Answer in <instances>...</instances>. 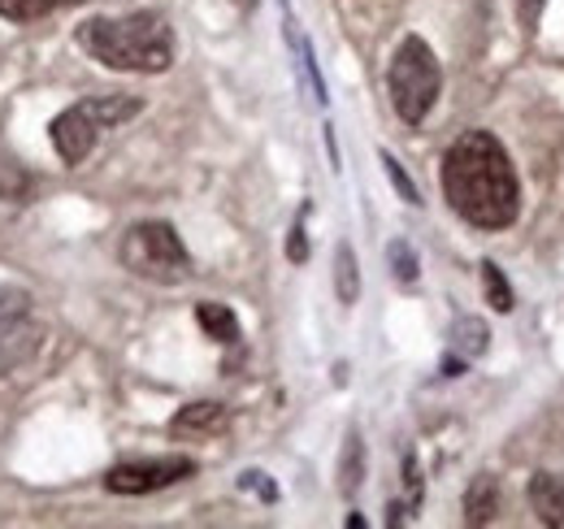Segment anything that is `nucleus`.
Returning a JSON list of instances; mask_svg holds the SVG:
<instances>
[{"label":"nucleus","mask_w":564,"mask_h":529,"mask_svg":"<svg viewBox=\"0 0 564 529\" xmlns=\"http://www.w3.org/2000/svg\"><path fill=\"white\" fill-rule=\"evenodd\" d=\"M443 196L474 230H508L521 217V183L491 131H465L443 152Z\"/></svg>","instance_id":"obj_1"},{"label":"nucleus","mask_w":564,"mask_h":529,"mask_svg":"<svg viewBox=\"0 0 564 529\" xmlns=\"http://www.w3.org/2000/svg\"><path fill=\"white\" fill-rule=\"evenodd\" d=\"M78 48L105 69L122 74H165L174 66V31L161 13H127V18H87L74 31Z\"/></svg>","instance_id":"obj_2"},{"label":"nucleus","mask_w":564,"mask_h":529,"mask_svg":"<svg viewBox=\"0 0 564 529\" xmlns=\"http://www.w3.org/2000/svg\"><path fill=\"white\" fill-rule=\"evenodd\" d=\"M387 91H391V109L404 127H422L430 118V109L438 105L443 91V66L434 57V48L422 35H404L391 69H387Z\"/></svg>","instance_id":"obj_3"},{"label":"nucleus","mask_w":564,"mask_h":529,"mask_svg":"<svg viewBox=\"0 0 564 529\" xmlns=\"http://www.w3.org/2000/svg\"><path fill=\"white\" fill-rule=\"evenodd\" d=\"M140 114H143L140 96H91V100H78L70 109H62L53 118V127H48V139H53L57 156L74 170V165H83L91 156L100 131L122 127V122H131Z\"/></svg>","instance_id":"obj_4"},{"label":"nucleus","mask_w":564,"mask_h":529,"mask_svg":"<svg viewBox=\"0 0 564 529\" xmlns=\"http://www.w3.org/2000/svg\"><path fill=\"white\" fill-rule=\"evenodd\" d=\"M118 257L135 278L156 282V287H178L192 278V252L170 222H135L122 235Z\"/></svg>","instance_id":"obj_5"},{"label":"nucleus","mask_w":564,"mask_h":529,"mask_svg":"<svg viewBox=\"0 0 564 529\" xmlns=\"http://www.w3.org/2000/svg\"><path fill=\"white\" fill-rule=\"evenodd\" d=\"M196 473L192 456H156V461H122L105 473L109 495H152Z\"/></svg>","instance_id":"obj_6"},{"label":"nucleus","mask_w":564,"mask_h":529,"mask_svg":"<svg viewBox=\"0 0 564 529\" xmlns=\"http://www.w3.org/2000/svg\"><path fill=\"white\" fill-rule=\"evenodd\" d=\"M40 343V326L31 317V295L0 287V374L22 365Z\"/></svg>","instance_id":"obj_7"},{"label":"nucleus","mask_w":564,"mask_h":529,"mask_svg":"<svg viewBox=\"0 0 564 529\" xmlns=\"http://www.w3.org/2000/svg\"><path fill=\"white\" fill-rule=\"evenodd\" d=\"M525 499H530V508H534L539 526L564 529V477L561 473L539 468V473L530 477V486H525Z\"/></svg>","instance_id":"obj_8"},{"label":"nucleus","mask_w":564,"mask_h":529,"mask_svg":"<svg viewBox=\"0 0 564 529\" xmlns=\"http://www.w3.org/2000/svg\"><path fill=\"white\" fill-rule=\"evenodd\" d=\"M226 403H217V399H200V403H187V408H178L174 412V421H170V434H217V430H226Z\"/></svg>","instance_id":"obj_9"},{"label":"nucleus","mask_w":564,"mask_h":529,"mask_svg":"<svg viewBox=\"0 0 564 529\" xmlns=\"http://www.w3.org/2000/svg\"><path fill=\"white\" fill-rule=\"evenodd\" d=\"M196 322H200V331L209 334L213 343H239L243 338V326H239V317H235V309H226V304H217V300H200L196 304Z\"/></svg>","instance_id":"obj_10"},{"label":"nucleus","mask_w":564,"mask_h":529,"mask_svg":"<svg viewBox=\"0 0 564 529\" xmlns=\"http://www.w3.org/2000/svg\"><path fill=\"white\" fill-rule=\"evenodd\" d=\"M495 512H499V482L491 473H478L469 482V490H465V521L469 526H487V521H495Z\"/></svg>","instance_id":"obj_11"},{"label":"nucleus","mask_w":564,"mask_h":529,"mask_svg":"<svg viewBox=\"0 0 564 529\" xmlns=\"http://www.w3.org/2000/svg\"><path fill=\"white\" fill-rule=\"evenodd\" d=\"M487 347H491V326H487V322H478V317H456V326H452V352H456L460 360L487 356Z\"/></svg>","instance_id":"obj_12"},{"label":"nucleus","mask_w":564,"mask_h":529,"mask_svg":"<svg viewBox=\"0 0 564 529\" xmlns=\"http://www.w3.org/2000/svg\"><path fill=\"white\" fill-rule=\"evenodd\" d=\"M335 295L344 309H352L360 300V269H356V252L352 244H339L335 248Z\"/></svg>","instance_id":"obj_13"},{"label":"nucleus","mask_w":564,"mask_h":529,"mask_svg":"<svg viewBox=\"0 0 564 529\" xmlns=\"http://www.w3.org/2000/svg\"><path fill=\"white\" fill-rule=\"evenodd\" d=\"M478 273H482V291H487V304H491L495 313H512V287H508L503 269H499L495 261H482V264H478Z\"/></svg>","instance_id":"obj_14"},{"label":"nucleus","mask_w":564,"mask_h":529,"mask_svg":"<svg viewBox=\"0 0 564 529\" xmlns=\"http://www.w3.org/2000/svg\"><path fill=\"white\" fill-rule=\"evenodd\" d=\"M360 473H365V443H360V434H348V447H344V464H339V490L344 495H356V486H360Z\"/></svg>","instance_id":"obj_15"},{"label":"nucleus","mask_w":564,"mask_h":529,"mask_svg":"<svg viewBox=\"0 0 564 529\" xmlns=\"http://www.w3.org/2000/svg\"><path fill=\"white\" fill-rule=\"evenodd\" d=\"M53 9H57V0H0V18H4V22H18V26L40 22V18H48Z\"/></svg>","instance_id":"obj_16"},{"label":"nucleus","mask_w":564,"mask_h":529,"mask_svg":"<svg viewBox=\"0 0 564 529\" xmlns=\"http://www.w3.org/2000/svg\"><path fill=\"white\" fill-rule=\"evenodd\" d=\"M387 261H391V273H395L400 282H417V278H422V261H417V252H413L409 239H395V244L387 248Z\"/></svg>","instance_id":"obj_17"},{"label":"nucleus","mask_w":564,"mask_h":529,"mask_svg":"<svg viewBox=\"0 0 564 529\" xmlns=\"http://www.w3.org/2000/svg\"><path fill=\"white\" fill-rule=\"evenodd\" d=\"M378 156H382V170H387V179H391V187L400 192V199L417 208V204H422V192H417V183L409 179V170H404V165H400V161H395L391 152H378Z\"/></svg>","instance_id":"obj_18"},{"label":"nucleus","mask_w":564,"mask_h":529,"mask_svg":"<svg viewBox=\"0 0 564 529\" xmlns=\"http://www.w3.org/2000/svg\"><path fill=\"white\" fill-rule=\"evenodd\" d=\"M295 40V35H291ZM295 48H300V62H304V74H308V83H313V96H317V105H326L330 96H326V83H322V69L313 62V44L308 40H295Z\"/></svg>","instance_id":"obj_19"},{"label":"nucleus","mask_w":564,"mask_h":529,"mask_svg":"<svg viewBox=\"0 0 564 529\" xmlns=\"http://www.w3.org/2000/svg\"><path fill=\"white\" fill-rule=\"evenodd\" d=\"M304 213H308V208H304ZM304 213L295 217V226H291V235H286V261L291 264L308 261V230H304Z\"/></svg>","instance_id":"obj_20"},{"label":"nucleus","mask_w":564,"mask_h":529,"mask_svg":"<svg viewBox=\"0 0 564 529\" xmlns=\"http://www.w3.org/2000/svg\"><path fill=\"white\" fill-rule=\"evenodd\" d=\"M239 486H243V490H257L265 504H274V499H279V486H274L265 473H257V468H248V473L239 477Z\"/></svg>","instance_id":"obj_21"},{"label":"nucleus","mask_w":564,"mask_h":529,"mask_svg":"<svg viewBox=\"0 0 564 529\" xmlns=\"http://www.w3.org/2000/svg\"><path fill=\"white\" fill-rule=\"evenodd\" d=\"M404 486H409V508H417L422 504V468H417L413 452L404 456Z\"/></svg>","instance_id":"obj_22"},{"label":"nucleus","mask_w":564,"mask_h":529,"mask_svg":"<svg viewBox=\"0 0 564 529\" xmlns=\"http://www.w3.org/2000/svg\"><path fill=\"white\" fill-rule=\"evenodd\" d=\"M547 0H517V13H521V26L525 31H539V18H543Z\"/></svg>","instance_id":"obj_23"},{"label":"nucleus","mask_w":564,"mask_h":529,"mask_svg":"<svg viewBox=\"0 0 564 529\" xmlns=\"http://www.w3.org/2000/svg\"><path fill=\"white\" fill-rule=\"evenodd\" d=\"M387 512H391V517H387V526H400V521H404V512H409V508H404V504H391V508H387Z\"/></svg>","instance_id":"obj_24"},{"label":"nucleus","mask_w":564,"mask_h":529,"mask_svg":"<svg viewBox=\"0 0 564 529\" xmlns=\"http://www.w3.org/2000/svg\"><path fill=\"white\" fill-rule=\"evenodd\" d=\"M239 4H243V9H252V4H257V0H239Z\"/></svg>","instance_id":"obj_25"},{"label":"nucleus","mask_w":564,"mask_h":529,"mask_svg":"<svg viewBox=\"0 0 564 529\" xmlns=\"http://www.w3.org/2000/svg\"><path fill=\"white\" fill-rule=\"evenodd\" d=\"M282 4H286V0H282Z\"/></svg>","instance_id":"obj_26"}]
</instances>
